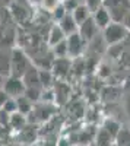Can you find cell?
Returning <instances> with one entry per match:
<instances>
[{"label":"cell","mask_w":130,"mask_h":146,"mask_svg":"<svg viewBox=\"0 0 130 146\" xmlns=\"http://www.w3.org/2000/svg\"><path fill=\"white\" fill-rule=\"evenodd\" d=\"M32 64L28 53H25L22 48H12L10 50V73L9 75L22 78L23 73L28 70Z\"/></svg>","instance_id":"6da1fadb"},{"label":"cell","mask_w":130,"mask_h":146,"mask_svg":"<svg viewBox=\"0 0 130 146\" xmlns=\"http://www.w3.org/2000/svg\"><path fill=\"white\" fill-rule=\"evenodd\" d=\"M129 31L126 29V27L121 22H114L111 21L107 27L102 29V38L108 47L110 45H117L119 42H121L123 40L127 38Z\"/></svg>","instance_id":"7a4b0ae2"},{"label":"cell","mask_w":130,"mask_h":146,"mask_svg":"<svg viewBox=\"0 0 130 146\" xmlns=\"http://www.w3.org/2000/svg\"><path fill=\"white\" fill-rule=\"evenodd\" d=\"M102 5L108 9L114 22H123L124 16L130 10V0H102Z\"/></svg>","instance_id":"3957f363"},{"label":"cell","mask_w":130,"mask_h":146,"mask_svg":"<svg viewBox=\"0 0 130 146\" xmlns=\"http://www.w3.org/2000/svg\"><path fill=\"white\" fill-rule=\"evenodd\" d=\"M66 42H67V51L70 58H80V56L85 53L88 42L82 38V35L76 31L73 34H70L66 36Z\"/></svg>","instance_id":"277c9868"},{"label":"cell","mask_w":130,"mask_h":146,"mask_svg":"<svg viewBox=\"0 0 130 146\" xmlns=\"http://www.w3.org/2000/svg\"><path fill=\"white\" fill-rule=\"evenodd\" d=\"M3 89L9 96L16 98V96L25 94L27 86H25V83H23L22 78L13 76V75H7L6 79H5V83H3Z\"/></svg>","instance_id":"5b68a950"},{"label":"cell","mask_w":130,"mask_h":146,"mask_svg":"<svg viewBox=\"0 0 130 146\" xmlns=\"http://www.w3.org/2000/svg\"><path fill=\"white\" fill-rule=\"evenodd\" d=\"M50 69L56 79H66L70 70H72V58L70 57H54Z\"/></svg>","instance_id":"8992f818"},{"label":"cell","mask_w":130,"mask_h":146,"mask_svg":"<svg viewBox=\"0 0 130 146\" xmlns=\"http://www.w3.org/2000/svg\"><path fill=\"white\" fill-rule=\"evenodd\" d=\"M98 31H99V28L97 27V23L94 22L92 15L85 22H82L79 25V28H78V32L82 35V38H84L86 42H89L92 38H95V36L98 35Z\"/></svg>","instance_id":"52a82bcc"},{"label":"cell","mask_w":130,"mask_h":146,"mask_svg":"<svg viewBox=\"0 0 130 146\" xmlns=\"http://www.w3.org/2000/svg\"><path fill=\"white\" fill-rule=\"evenodd\" d=\"M92 19H94V22L97 23V27H98L101 31H102V29H104V28L113 21L111 16H110L108 9L105 7L104 5L98 6L95 10H92Z\"/></svg>","instance_id":"ba28073f"},{"label":"cell","mask_w":130,"mask_h":146,"mask_svg":"<svg viewBox=\"0 0 130 146\" xmlns=\"http://www.w3.org/2000/svg\"><path fill=\"white\" fill-rule=\"evenodd\" d=\"M53 89H54V96H56V104L60 105L62 102H66L67 95L70 94V91H69V86L62 79H56L54 80Z\"/></svg>","instance_id":"9c48e42d"},{"label":"cell","mask_w":130,"mask_h":146,"mask_svg":"<svg viewBox=\"0 0 130 146\" xmlns=\"http://www.w3.org/2000/svg\"><path fill=\"white\" fill-rule=\"evenodd\" d=\"M56 23H58V27L63 29V32L66 34V36L70 35V34H73V32H76L78 28H79V25L76 23V21H75V18L72 16V13H66L60 21L56 22Z\"/></svg>","instance_id":"30bf717a"},{"label":"cell","mask_w":130,"mask_h":146,"mask_svg":"<svg viewBox=\"0 0 130 146\" xmlns=\"http://www.w3.org/2000/svg\"><path fill=\"white\" fill-rule=\"evenodd\" d=\"M28 124V115L22 114L19 111H15L10 114L9 118V129H12L13 131H19L21 129H23Z\"/></svg>","instance_id":"8fae6325"},{"label":"cell","mask_w":130,"mask_h":146,"mask_svg":"<svg viewBox=\"0 0 130 146\" xmlns=\"http://www.w3.org/2000/svg\"><path fill=\"white\" fill-rule=\"evenodd\" d=\"M91 15H92V10H91L85 3H79V5L75 7V10L72 12V16L75 18V21H76L78 25H80L82 22H85L88 18H91Z\"/></svg>","instance_id":"7c38bea8"},{"label":"cell","mask_w":130,"mask_h":146,"mask_svg":"<svg viewBox=\"0 0 130 146\" xmlns=\"http://www.w3.org/2000/svg\"><path fill=\"white\" fill-rule=\"evenodd\" d=\"M66 38V34L63 32V29L58 27V23H54V25L50 28L48 34H47V44H48V47L57 44L58 41H62Z\"/></svg>","instance_id":"4fadbf2b"},{"label":"cell","mask_w":130,"mask_h":146,"mask_svg":"<svg viewBox=\"0 0 130 146\" xmlns=\"http://www.w3.org/2000/svg\"><path fill=\"white\" fill-rule=\"evenodd\" d=\"M38 78H40V83L42 88H50L54 85V75L51 69H44V67H38Z\"/></svg>","instance_id":"5bb4252c"},{"label":"cell","mask_w":130,"mask_h":146,"mask_svg":"<svg viewBox=\"0 0 130 146\" xmlns=\"http://www.w3.org/2000/svg\"><path fill=\"white\" fill-rule=\"evenodd\" d=\"M16 108H18L19 113L28 115V114L32 111V108H34V102L28 98L25 94H23V95L16 96Z\"/></svg>","instance_id":"9a60e30c"},{"label":"cell","mask_w":130,"mask_h":146,"mask_svg":"<svg viewBox=\"0 0 130 146\" xmlns=\"http://www.w3.org/2000/svg\"><path fill=\"white\" fill-rule=\"evenodd\" d=\"M0 72L6 76L10 73V50L5 51V47L0 48Z\"/></svg>","instance_id":"2e32d148"},{"label":"cell","mask_w":130,"mask_h":146,"mask_svg":"<svg viewBox=\"0 0 130 146\" xmlns=\"http://www.w3.org/2000/svg\"><path fill=\"white\" fill-rule=\"evenodd\" d=\"M94 140H95L97 145H101V146H107V145L114 143V137H113L104 127H101V129L97 131V135H95V137H94Z\"/></svg>","instance_id":"e0dca14e"},{"label":"cell","mask_w":130,"mask_h":146,"mask_svg":"<svg viewBox=\"0 0 130 146\" xmlns=\"http://www.w3.org/2000/svg\"><path fill=\"white\" fill-rule=\"evenodd\" d=\"M51 53L54 57H69V51H67V42H66V38L58 41L57 44L51 45Z\"/></svg>","instance_id":"ac0fdd59"},{"label":"cell","mask_w":130,"mask_h":146,"mask_svg":"<svg viewBox=\"0 0 130 146\" xmlns=\"http://www.w3.org/2000/svg\"><path fill=\"white\" fill-rule=\"evenodd\" d=\"M115 145H121V146H129L130 145V129H120L119 133L114 137Z\"/></svg>","instance_id":"d6986e66"},{"label":"cell","mask_w":130,"mask_h":146,"mask_svg":"<svg viewBox=\"0 0 130 146\" xmlns=\"http://www.w3.org/2000/svg\"><path fill=\"white\" fill-rule=\"evenodd\" d=\"M102 127L107 130L113 137H115V135H117V133H119V130L121 129V124L119 123V121H115L114 118H107V120L104 121Z\"/></svg>","instance_id":"ffe728a7"},{"label":"cell","mask_w":130,"mask_h":146,"mask_svg":"<svg viewBox=\"0 0 130 146\" xmlns=\"http://www.w3.org/2000/svg\"><path fill=\"white\" fill-rule=\"evenodd\" d=\"M66 13H67V12H66L64 6H63V5H62V2H60L57 6H54V7L50 10V18H51L54 22H58V21H60Z\"/></svg>","instance_id":"44dd1931"},{"label":"cell","mask_w":130,"mask_h":146,"mask_svg":"<svg viewBox=\"0 0 130 146\" xmlns=\"http://www.w3.org/2000/svg\"><path fill=\"white\" fill-rule=\"evenodd\" d=\"M2 110H5V111H7L9 114H12V113L18 111V108H16V98H12V96H9V98L6 100V102L3 104Z\"/></svg>","instance_id":"7402d4cb"},{"label":"cell","mask_w":130,"mask_h":146,"mask_svg":"<svg viewBox=\"0 0 130 146\" xmlns=\"http://www.w3.org/2000/svg\"><path fill=\"white\" fill-rule=\"evenodd\" d=\"M62 5L64 6V9H66L67 13H72V12L75 10V7L79 5V2H78V0H63Z\"/></svg>","instance_id":"603a6c76"},{"label":"cell","mask_w":130,"mask_h":146,"mask_svg":"<svg viewBox=\"0 0 130 146\" xmlns=\"http://www.w3.org/2000/svg\"><path fill=\"white\" fill-rule=\"evenodd\" d=\"M60 2H62V0H41V5H42V7H44L45 10L50 12L54 6H57Z\"/></svg>","instance_id":"cb8c5ba5"},{"label":"cell","mask_w":130,"mask_h":146,"mask_svg":"<svg viewBox=\"0 0 130 146\" xmlns=\"http://www.w3.org/2000/svg\"><path fill=\"white\" fill-rule=\"evenodd\" d=\"M84 3H85L91 10H95L98 6L102 5V0H84Z\"/></svg>","instance_id":"d4e9b609"},{"label":"cell","mask_w":130,"mask_h":146,"mask_svg":"<svg viewBox=\"0 0 130 146\" xmlns=\"http://www.w3.org/2000/svg\"><path fill=\"white\" fill-rule=\"evenodd\" d=\"M9 98V95L5 92V89L3 88H0V108L3 107V104L6 102V100Z\"/></svg>","instance_id":"484cf974"},{"label":"cell","mask_w":130,"mask_h":146,"mask_svg":"<svg viewBox=\"0 0 130 146\" xmlns=\"http://www.w3.org/2000/svg\"><path fill=\"white\" fill-rule=\"evenodd\" d=\"M121 23H123V25L126 27V29L130 32V10L127 12V15L124 16V19H123V22H121Z\"/></svg>","instance_id":"4316f807"},{"label":"cell","mask_w":130,"mask_h":146,"mask_svg":"<svg viewBox=\"0 0 130 146\" xmlns=\"http://www.w3.org/2000/svg\"><path fill=\"white\" fill-rule=\"evenodd\" d=\"M5 79H6V75H3L0 72V88H3V83H5Z\"/></svg>","instance_id":"83f0119b"},{"label":"cell","mask_w":130,"mask_h":146,"mask_svg":"<svg viewBox=\"0 0 130 146\" xmlns=\"http://www.w3.org/2000/svg\"><path fill=\"white\" fill-rule=\"evenodd\" d=\"M126 110H127V113H129V115H130V98H129V101H127V107H126Z\"/></svg>","instance_id":"f1b7e54d"},{"label":"cell","mask_w":130,"mask_h":146,"mask_svg":"<svg viewBox=\"0 0 130 146\" xmlns=\"http://www.w3.org/2000/svg\"><path fill=\"white\" fill-rule=\"evenodd\" d=\"M31 3H41V0H29Z\"/></svg>","instance_id":"f546056e"},{"label":"cell","mask_w":130,"mask_h":146,"mask_svg":"<svg viewBox=\"0 0 130 146\" xmlns=\"http://www.w3.org/2000/svg\"><path fill=\"white\" fill-rule=\"evenodd\" d=\"M129 129H130V124H129Z\"/></svg>","instance_id":"4dcf8cb0"}]
</instances>
